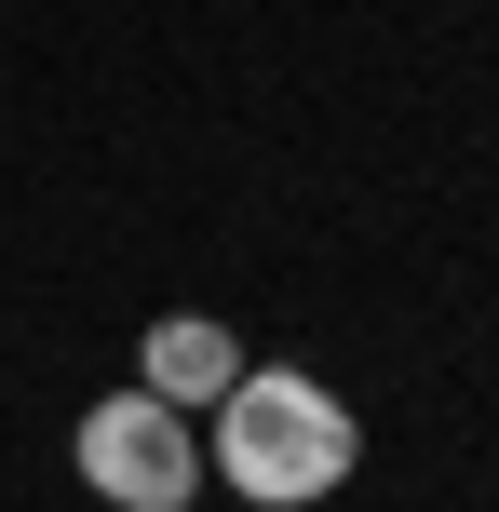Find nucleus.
<instances>
[{
	"label": "nucleus",
	"mask_w": 499,
	"mask_h": 512,
	"mask_svg": "<svg viewBox=\"0 0 499 512\" xmlns=\"http://www.w3.org/2000/svg\"><path fill=\"white\" fill-rule=\"evenodd\" d=\"M351 459H365L351 405L324 378H297V364H243L230 405H216V445H203V472L257 512H311L324 486H351Z\"/></svg>",
	"instance_id": "1"
},
{
	"label": "nucleus",
	"mask_w": 499,
	"mask_h": 512,
	"mask_svg": "<svg viewBox=\"0 0 499 512\" xmlns=\"http://www.w3.org/2000/svg\"><path fill=\"white\" fill-rule=\"evenodd\" d=\"M68 459H81V486H95L108 512H189V499H203V432H189L176 405H149V391L81 405Z\"/></svg>",
	"instance_id": "2"
},
{
	"label": "nucleus",
	"mask_w": 499,
	"mask_h": 512,
	"mask_svg": "<svg viewBox=\"0 0 499 512\" xmlns=\"http://www.w3.org/2000/svg\"><path fill=\"white\" fill-rule=\"evenodd\" d=\"M230 378H243V337L203 324V310H162L149 351H135V391H149V405H176V418H216V405H230Z\"/></svg>",
	"instance_id": "3"
}]
</instances>
